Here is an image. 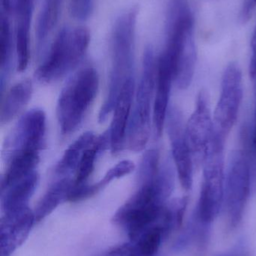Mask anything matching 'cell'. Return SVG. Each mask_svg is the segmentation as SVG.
Wrapping results in <instances>:
<instances>
[{"label": "cell", "instance_id": "1", "mask_svg": "<svg viewBox=\"0 0 256 256\" xmlns=\"http://www.w3.org/2000/svg\"><path fill=\"white\" fill-rule=\"evenodd\" d=\"M177 177L171 154L162 159L158 170L137 172V190L118 209L113 222L135 238L160 218L174 192Z\"/></svg>", "mask_w": 256, "mask_h": 256}, {"label": "cell", "instance_id": "2", "mask_svg": "<svg viewBox=\"0 0 256 256\" xmlns=\"http://www.w3.org/2000/svg\"><path fill=\"white\" fill-rule=\"evenodd\" d=\"M138 10L132 9L119 18L111 38V68L106 97L99 115V122L106 121L114 111L125 84L133 79L134 40Z\"/></svg>", "mask_w": 256, "mask_h": 256}, {"label": "cell", "instance_id": "3", "mask_svg": "<svg viewBox=\"0 0 256 256\" xmlns=\"http://www.w3.org/2000/svg\"><path fill=\"white\" fill-rule=\"evenodd\" d=\"M99 74L91 66L74 74L62 90L57 106V116L63 136L73 134L82 123L99 90Z\"/></svg>", "mask_w": 256, "mask_h": 256}, {"label": "cell", "instance_id": "4", "mask_svg": "<svg viewBox=\"0 0 256 256\" xmlns=\"http://www.w3.org/2000/svg\"><path fill=\"white\" fill-rule=\"evenodd\" d=\"M194 18L186 6L180 7L172 24L162 55L174 70V85L187 90L193 80L197 63Z\"/></svg>", "mask_w": 256, "mask_h": 256}, {"label": "cell", "instance_id": "5", "mask_svg": "<svg viewBox=\"0 0 256 256\" xmlns=\"http://www.w3.org/2000/svg\"><path fill=\"white\" fill-rule=\"evenodd\" d=\"M157 58L153 48H147L145 50L141 78L135 92V103L126 136V144L132 152L142 150L150 138L156 91Z\"/></svg>", "mask_w": 256, "mask_h": 256}, {"label": "cell", "instance_id": "6", "mask_svg": "<svg viewBox=\"0 0 256 256\" xmlns=\"http://www.w3.org/2000/svg\"><path fill=\"white\" fill-rule=\"evenodd\" d=\"M225 142L212 138L203 160L202 183L196 210V220L209 225L217 218L225 198Z\"/></svg>", "mask_w": 256, "mask_h": 256}, {"label": "cell", "instance_id": "7", "mask_svg": "<svg viewBox=\"0 0 256 256\" xmlns=\"http://www.w3.org/2000/svg\"><path fill=\"white\" fill-rule=\"evenodd\" d=\"M90 42V31L86 27L62 30L54 40L48 58L36 70L38 80L48 84L66 76L78 66Z\"/></svg>", "mask_w": 256, "mask_h": 256}, {"label": "cell", "instance_id": "8", "mask_svg": "<svg viewBox=\"0 0 256 256\" xmlns=\"http://www.w3.org/2000/svg\"><path fill=\"white\" fill-rule=\"evenodd\" d=\"M252 156L247 148L234 150L225 168V198L228 222L236 228L241 222L252 189Z\"/></svg>", "mask_w": 256, "mask_h": 256}, {"label": "cell", "instance_id": "9", "mask_svg": "<svg viewBox=\"0 0 256 256\" xmlns=\"http://www.w3.org/2000/svg\"><path fill=\"white\" fill-rule=\"evenodd\" d=\"M243 98V74L240 66L231 62L224 70L220 93L213 111V135L226 140L235 126Z\"/></svg>", "mask_w": 256, "mask_h": 256}, {"label": "cell", "instance_id": "10", "mask_svg": "<svg viewBox=\"0 0 256 256\" xmlns=\"http://www.w3.org/2000/svg\"><path fill=\"white\" fill-rule=\"evenodd\" d=\"M171 146V156L182 188L189 191L193 184L195 160L188 143L186 122L181 110L170 106L165 124Z\"/></svg>", "mask_w": 256, "mask_h": 256}, {"label": "cell", "instance_id": "11", "mask_svg": "<svg viewBox=\"0 0 256 256\" xmlns=\"http://www.w3.org/2000/svg\"><path fill=\"white\" fill-rule=\"evenodd\" d=\"M46 115L42 110L26 112L6 140L5 159L23 152H40L45 144Z\"/></svg>", "mask_w": 256, "mask_h": 256}, {"label": "cell", "instance_id": "12", "mask_svg": "<svg viewBox=\"0 0 256 256\" xmlns=\"http://www.w3.org/2000/svg\"><path fill=\"white\" fill-rule=\"evenodd\" d=\"M186 132L195 166H201L213 134V112L206 90L197 96L193 112L186 123Z\"/></svg>", "mask_w": 256, "mask_h": 256}, {"label": "cell", "instance_id": "13", "mask_svg": "<svg viewBox=\"0 0 256 256\" xmlns=\"http://www.w3.org/2000/svg\"><path fill=\"white\" fill-rule=\"evenodd\" d=\"M34 222V212L29 207L3 213L0 220L1 255L10 256L21 246L28 238Z\"/></svg>", "mask_w": 256, "mask_h": 256}, {"label": "cell", "instance_id": "14", "mask_svg": "<svg viewBox=\"0 0 256 256\" xmlns=\"http://www.w3.org/2000/svg\"><path fill=\"white\" fill-rule=\"evenodd\" d=\"M174 84V70L168 60L161 54L157 58L156 91L153 105V122L155 135L162 136L169 110L171 88Z\"/></svg>", "mask_w": 256, "mask_h": 256}, {"label": "cell", "instance_id": "15", "mask_svg": "<svg viewBox=\"0 0 256 256\" xmlns=\"http://www.w3.org/2000/svg\"><path fill=\"white\" fill-rule=\"evenodd\" d=\"M135 90V80L133 78L125 84L113 111L114 116L111 127L108 129L111 138V150L113 155L119 154L126 144Z\"/></svg>", "mask_w": 256, "mask_h": 256}, {"label": "cell", "instance_id": "16", "mask_svg": "<svg viewBox=\"0 0 256 256\" xmlns=\"http://www.w3.org/2000/svg\"><path fill=\"white\" fill-rule=\"evenodd\" d=\"M39 182V174L35 171L1 191V208L3 213L16 212L29 207L30 198L34 194Z\"/></svg>", "mask_w": 256, "mask_h": 256}, {"label": "cell", "instance_id": "17", "mask_svg": "<svg viewBox=\"0 0 256 256\" xmlns=\"http://www.w3.org/2000/svg\"><path fill=\"white\" fill-rule=\"evenodd\" d=\"M33 94V84L30 80H24L13 86L5 94L1 105V124L13 120L29 103Z\"/></svg>", "mask_w": 256, "mask_h": 256}, {"label": "cell", "instance_id": "18", "mask_svg": "<svg viewBox=\"0 0 256 256\" xmlns=\"http://www.w3.org/2000/svg\"><path fill=\"white\" fill-rule=\"evenodd\" d=\"M40 152H23L6 160L7 168L2 178L1 191L35 172L40 160Z\"/></svg>", "mask_w": 256, "mask_h": 256}, {"label": "cell", "instance_id": "19", "mask_svg": "<svg viewBox=\"0 0 256 256\" xmlns=\"http://www.w3.org/2000/svg\"><path fill=\"white\" fill-rule=\"evenodd\" d=\"M74 185V180L66 177L53 184L41 198L34 212L36 222L51 214L63 202H66Z\"/></svg>", "mask_w": 256, "mask_h": 256}, {"label": "cell", "instance_id": "20", "mask_svg": "<svg viewBox=\"0 0 256 256\" xmlns=\"http://www.w3.org/2000/svg\"><path fill=\"white\" fill-rule=\"evenodd\" d=\"M108 148H111V138L109 130H107L99 136H96L93 144L84 152L75 172L74 184L81 185L87 183L89 178L94 170L98 156Z\"/></svg>", "mask_w": 256, "mask_h": 256}, {"label": "cell", "instance_id": "21", "mask_svg": "<svg viewBox=\"0 0 256 256\" xmlns=\"http://www.w3.org/2000/svg\"><path fill=\"white\" fill-rule=\"evenodd\" d=\"M96 138V135L90 131L80 136L66 149L61 159L56 166V174L59 176H67L72 172H76L83 154L93 144Z\"/></svg>", "mask_w": 256, "mask_h": 256}, {"label": "cell", "instance_id": "22", "mask_svg": "<svg viewBox=\"0 0 256 256\" xmlns=\"http://www.w3.org/2000/svg\"><path fill=\"white\" fill-rule=\"evenodd\" d=\"M12 42H11L10 24L7 15L2 14L0 20V64L1 78L0 86L3 94L10 76Z\"/></svg>", "mask_w": 256, "mask_h": 256}, {"label": "cell", "instance_id": "23", "mask_svg": "<svg viewBox=\"0 0 256 256\" xmlns=\"http://www.w3.org/2000/svg\"><path fill=\"white\" fill-rule=\"evenodd\" d=\"M60 3L61 0H47L39 24V37L41 40L45 38L55 26L58 19Z\"/></svg>", "mask_w": 256, "mask_h": 256}, {"label": "cell", "instance_id": "24", "mask_svg": "<svg viewBox=\"0 0 256 256\" xmlns=\"http://www.w3.org/2000/svg\"><path fill=\"white\" fill-rule=\"evenodd\" d=\"M135 170V165L130 160H123L117 164V165L110 168L103 178L100 182H97V185L100 190L103 189L108 184L116 179L124 177L125 176L130 174Z\"/></svg>", "mask_w": 256, "mask_h": 256}, {"label": "cell", "instance_id": "25", "mask_svg": "<svg viewBox=\"0 0 256 256\" xmlns=\"http://www.w3.org/2000/svg\"><path fill=\"white\" fill-rule=\"evenodd\" d=\"M93 0H72V10L78 18H85L92 10Z\"/></svg>", "mask_w": 256, "mask_h": 256}, {"label": "cell", "instance_id": "26", "mask_svg": "<svg viewBox=\"0 0 256 256\" xmlns=\"http://www.w3.org/2000/svg\"><path fill=\"white\" fill-rule=\"evenodd\" d=\"M256 8V0H243L239 19L242 24H246L253 16Z\"/></svg>", "mask_w": 256, "mask_h": 256}, {"label": "cell", "instance_id": "27", "mask_svg": "<svg viewBox=\"0 0 256 256\" xmlns=\"http://www.w3.org/2000/svg\"><path fill=\"white\" fill-rule=\"evenodd\" d=\"M249 74L252 81L256 80V25L251 40V56L249 61Z\"/></svg>", "mask_w": 256, "mask_h": 256}, {"label": "cell", "instance_id": "28", "mask_svg": "<svg viewBox=\"0 0 256 256\" xmlns=\"http://www.w3.org/2000/svg\"><path fill=\"white\" fill-rule=\"evenodd\" d=\"M108 256H141L138 255V254H135L132 252L130 249H129V246L127 244H124L120 245V246H116V248H113L112 250L108 252ZM157 256H166L163 255V254H159Z\"/></svg>", "mask_w": 256, "mask_h": 256}, {"label": "cell", "instance_id": "29", "mask_svg": "<svg viewBox=\"0 0 256 256\" xmlns=\"http://www.w3.org/2000/svg\"><path fill=\"white\" fill-rule=\"evenodd\" d=\"M2 6L6 14L10 13L12 10V0H2Z\"/></svg>", "mask_w": 256, "mask_h": 256}, {"label": "cell", "instance_id": "30", "mask_svg": "<svg viewBox=\"0 0 256 256\" xmlns=\"http://www.w3.org/2000/svg\"><path fill=\"white\" fill-rule=\"evenodd\" d=\"M236 254H219V255H217L216 256H235Z\"/></svg>", "mask_w": 256, "mask_h": 256}, {"label": "cell", "instance_id": "31", "mask_svg": "<svg viewBox=\"0 0 256 256\" xmlns=\"http://www.w3.org/2000/svg\"><path fill=\"white\" fill-rule=\"evenodd\" d=\"M235 256H249L247 254H236Z\"/></svg>", "mask_w": 256, "mask_h": 256}, {"label": "cell", "instance_id": "32", "mask_svg": "<svg viewBox=\"0 0 256 256\" xmlns=\"http://www.w3.org/2000/svg\"><path fill=\"white\" fill-rule=\"evenodd\" d=\"M1 256H3V255H1Z\"/></svg>", "mask_w": 256, "mask_h": 256}]
</instances>
